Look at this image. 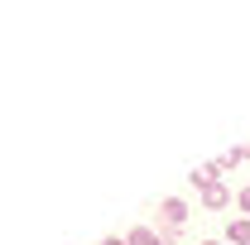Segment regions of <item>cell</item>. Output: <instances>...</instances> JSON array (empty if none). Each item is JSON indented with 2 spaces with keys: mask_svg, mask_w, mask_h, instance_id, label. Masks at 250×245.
Returning a JSON list of instances; mask_svg holds the SVG:
<instances>
[{
  "mask_svg": "<svg viewBox=\"0 0 250 245\" xmlns=\"http://www.w3.org/2000/svg\"><path fill=\"white\" fill-rule=\"evenodd\" d=\"M159 212H164V221H168V231H178V226L188 221V202H183V197H164Z\"/></svg>",
  "mask_w": 250,
  "mask_h": 245,
  "instance_id": "6da1fadb",
  "label": "cell"
},
{
  "mask_svg": "<svg viewBox=\"0 0 250 245\" xmlns=\"http://www.w3.org/2000/svg\"><path fill=\"white\" fill-rule=\"evenodd\" d=\"M221 168H226V163H202V168H192V173H188V178H192V183L197 187H212V183H221Z\"/></svg>",
  "mask_w": 250,
  "mask_h": 245,
  "instance_id": "7a4b0ae2",
  "label": "cell"
},
{
  "mask_svg": "<svg viewBox=\"0 0 250 245\" xmlns=\"http://www.w3.org/2000/svg\"><path fill=\"white\" fill-rule=\"evenodd\" d=\"M226 245H250V216H236L226 226Z\"/></svg>",
  "mask_w": 250,
  "mask_h": 245,
  "instance_id": "3957f363",
  "label": "cell"
},
{
  "mask_svg": "<svg viewBox=\"0 0 250 245\" xmlns=\"http://www.w3.org/2000/svg\"><path fill=\"white\" fill-rule=\"evenodd\" d=\"M226 202H231V187H226V183L202 187V207H226Z\"/></svg>",
  "mask_w": 250,
  "mask_h": 245,
  "instance_id": "277c9868",
  "label": "cell"
},
{
  "mask_svg": "<svg viewBox=\"0 0 250 245\" xmlns=\"http://www.w3.org/2000/svg\"><path fill=\"white\" fill-rule=\"evenodd\" d=\"M125 241L130 245H168V236H159V231H149V226H135Z\"/></svg>",
  "mask_w": 250,
  "mask_h": 245,
  "instance_id": "5b68a950",
  "label": "cell"
},
{
  "mask_svg": "<svg viewBox=\"0 0 250 245\" xmlns=\"http://www.w3.org/2000/svg\"><path fill=\"white\" fill-rule=\"evenodd\" d=\"M236 207H241V212L250 216V187H241V192H236Z\"/></svg>",
  "mask_w": 250,
  "mask_h": 245,
  "instance_id": "8992f818",
  "label": "cell"
},
{
  "mask_svg": "<svg viewBox=\"0 0 250 245\" xmlns=\"http://www.w3.org/2000/svg\"><path fill=\"white\" fill-rule=\"evenodd\" d=\"M101 245H130V241H121V236H106V241H101Z\"/></svg>",
  "mask_w": 250,
  "mask_h": 245,
  "instance_id": "52a82bcc",
  "label": "cell"
}]
</instances>
